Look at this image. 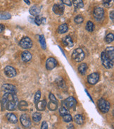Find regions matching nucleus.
<instances>
[{
  "label": "nucleus",
  "mask_w": 114,
  "mask_h": 129,
  "mask_svg": "<svg viewBox=\"0 0 114 129\" xmlns=\"http://www.w3.org/2000/svg\"><path fill=\"white\" fill-rule=\"evenodd\" d=\"M58 107V102L52 101L50 100V102L49 103L48 108L51 111H55L56 109Z\"/></svg>",
  "instance_id": "21"
},
{
  "label": "nucleus",
  "mask_w": 114,
  "mask_h": 129,
  "mask_svg": "<svg viewBox=\"0 0 114 129\" xmlns=\"http://www.w3.org/2000/svg\"><path fill=\"white\" fill-rule=\"evenodd\" d=\"M57 64H58V63H57V61L56 60V59L53 58V57H50L47 60L46 68L49 71H51V70L54 69L56 66H57Z\"/></svg>",
  "instance_id": "8"
},
{
  "label": "nucleus",
  "mask_w": 114,
  "mask_h": 129,
  "mask_svg": "<svg viewBox=\"0 0 114 129\" xmlns=\"http://www.w3.org/2000/svg\"><path fill=\"white\" fill-rule=\"evenodd\" d=\"M63 104H64L63 107H65L66 109H68L75 107V105H77V101L73 97H69L63 101Z\"/></svg>",
  "instance_id": "6"
},
{
  "label": "nucleus",
  "mask_w": 114,
  "mask_h": 129,
  "mask_svg": "<svg viewBox=\"0 0 114 129\" xmlns=\"http://www.w3.org/2000/svg\"><path fill=\"white\" fill-rule=\"evenodd\" d=\"M102 4L104 7L106 8H110L113 4V0H103Z\"/></svg>",
  "instance_id": "27"
},
{
  "label": "nucleus",
  "mask_w": 114,
  "mask_h": 129,
  "mask_svg": "<svg viewBox=\"0 0 114 129\" xmlns=\"http://www.w3.org/2000/svg\"><path fill=\"white\" fill-rule=\"evenodd\" d=\"M68 25L66 23H64V24L61 25L59 26V28H58V32L60 34H63V33H66V32L68 31Z\"/></svg>",
  "instance_id": "22"
},
{
  "label": "nucleus",
  "mask_w": 114,
  "mask_h": 129,
  "mask_svg": "<svg viewBox=\"0 0 114 129\" xmlns=\"http://www.w3.org/2000/svg\"><path fill=\"white\" fill-rule=\"evenodd\" d=\"M42 129H47L48 128V124H47V123L46 122V121H43L42 123Z\"/></svg>",
  "instance_id": "38"
},
{
  "label": "nucleus",
  "mask_w": 114,
  "mask_h": 129,
  "mask_svg": "<svg viewBox=\"0 0 114 129\" xmlns=\"http://www.w3.org/2000/svg\"><path fill=\"white\" fill-rule=\"evenodd\" d=\"M110 18H111V21H113V19H114V11H111V12L110 13Z\"/></svg>",
  "instance_id": "40"
},
{
  "label": "nucleus",
  "mask_w": 114,
  "mask_h": 129,
  "mask_svg": "<svg viewBox=\"0 0 114 129\" xmlns=\"http://www.w3.org/2000/svg\"><path fill=\"white\" fill-rule=\"evenodd\" d=\"M85 52H83V50L81 48H77L73 52L72 54V57L73 59L77 62L82 61L85 59Z\"/></svg>",
  "instance_id": "3"
},
{
  "label": "nucleus",
  "mask_w": 114,
  "mask_h": 129,
  "mask_svg": "<svg viewBox=\"0 0 114 129\" xmlns=\"http://www.w3.org/2000/svg\"><path fill=\"white\" fill-rule=\"evenodd\" d=\"M42 119V114L40 112H35L32 115V120L35 123H39Z\"/></svg>",
  "instance_id": "25"
},
{
  "label": "nucleus",
  "mask_w": 114,
  "mask_h": 129,
  "mask_svg": "<svg viewBox=\"0 0 114 129\" xmlns=\"http://www.w3.org/2000/svg\"><path fill=\"white\" fill-rule=\"evenodd\" d=\"M21 122L25 128H30L31 126V120L27 114H23L21 116Z\"/></svg>",
  "instance_id": "10"
},
{
  "label": "nucleus",
  "mask_w": 114,
  "mask_h": 129,
  "mask_svg": "<svg viewBox=\"0 0 114 129\" xmlns=\"http://www.w3.org/2000/svg\"><path fill=\"white\" fill-rule=\"evenodd\" d=\"M98 107L101 110V112L103 113H106L109 111L111 105L107 100L104 99H101L100 100H99L98 102Z\"/></svg>",
  "instance_id": "4"
},
{
  "label": "nucleus",
  "mask_w": 114,
  "mask_h": 129,
  "mask_svg": "<svg viewBox=\"0 0 114 129\" xmlns=\"http://www.w3.org/2000/svg\"><path fill=\"white\" fill-rule=\"evenodd\" d=\"M68 128H74V126H73V124H70V125L68 126Z\"/></svg>",
  "instance_id": "43"
},
{
  "label": "nucleus",
  "mask_w": 114,
  "mask_h": 129,
  "mask_svg": "<svg viewBox=\"0 0 114 129\" xmlns=\"http://www.w3.org/2000/svg\"><path fill=\"white\" fill-rule=\"evenodd\" d=\"M42 20H43V18L42 16H36V18H35V22L36 24L37 25H40L42 23Z\"/></svg>",
  "instance_id": "33"
},
{
  "label": "nucleus",
  "mask_w": 114,
  "mask_h": 129,
  "mask_svg": "<svg viewBox=\"0 0 114 129\" xmlns=\"http://www.w3.org/2000/svg\"><path fill=\"white\" fill-rule=\"evenodd\" d=\"M88 69V66L87 65V63H81L80 65L78 67V71L80 74L82 75H84L85 74V73L87 72V70Z\"/></svg>",
  "instance_id": "20"
},
{
  "label": "nucleus",
  "mask_w": 114,
  "mask_h": 129,
  "mask_svg": "<svg viewBox=\"0 0 114 129\" xmlns=\"http://www.w3.org/2000/svg\"><path fill=\"white\" fill-rule=\"evenodd\" d=\"M74 21H75V22L77 24H80V23H82L83 21H84V18L82 16L78 15V16H77L75 17Z\"/></svg>",
  "instance_id": "31"
},
{
  "label": "nucleus",
  "mask_w": 114,
  "mask_h": 129,
  "mask_svg": "<svg viewBox=\"0 0 114 129\" xmlns=\"http://www.w3.org/2000/svg\"><path fill=\"white\" fill-rule=\"evenodd\" d=\"M4 28H5V27H4V25L3 24H0V33L4 31Z\"/></svg>",
  "instance_id": "41"
},
{
  "label": "nucleus",
  "mask_w": 114,
  "mask_h": 129,
  "mask_svg": "<svg viewBox=\"0 0 114 129\" xmlns=\"http://www.w3.org/2000/svg\"><path fill=\"white\" fill-rule=\"evenodd\" d=\"M63 116V121L66 123H68V122H70V121H72V116L71 115H70L69 114H66L65 115L62 116Z\"/></svg>",
  "instance_id": "30"
},
{
  "label": "nucleus",
  "mask_w": 114,
  "mask_h": 129,
  "mask_svg": "<svg viewBox=\"0 0 114 129\" xmlns=\"http://www.w3.org/2000/svg\"><path fill=\"white\" fill-rule=\"evenodd\" d=\"M11 17V14L7 12H0V19L1 20H8Z\"/></svg>",
  "instance_id": "26"
},
{
  "label": "nucleus",
  "mask_w": 114,
  "mask_h": 129,
  "mask_svg": "<svg viewBox=\"0 0 114 129\" xmlns=\"http://www.w3.org/2000/svg\"><path fill=\"white\" fill-rule=\"evenodd\" d=\"M2 90L5 92H12L15 93L16 92V87L11 84H4L2 85Z\"/></svg>",
  "instance_id": "13"
},
{
  "label": "nucleus",
  "mask_w": 114,
  "mask_h": 129,
  "mask_svg": "<svg viewBox=\"0 0 114 129\" xmlns=\"http://www.w3.org/2000/svg\"><path fill=\"white\" fill-rule=\"evenodd\" d=\"M36 108L39 111H44L46 108V106H47V102L46 100H42V101L36 103Z\"/></svg>",
  "instance_id": "16"
},
{
  "label": "nucleus",
  "mask_w": 114,
  "mask_h": 129,
  "mask_svg": "<svg viewBox=\"0 0 114 129\" xmlns=\"http://www.w3.org/2000/svg\"><path fill=\"white\" fill-rule=\"evenodd\" d=\"M19 45L23 49H30V48H31L32 46V42L31 39L30 38L23 37L19 42Z\"/></svg>",
  "instance_id": "5"
},
{
  "label": "nucleus",
  "mask_w": 114,
  "mask_h": 129,
  "mask_svg": "<svg viewBox=\"0 0 114 129\" xmlns=\"http://www.w3.org/2000/svg\"><path fill=\"white\" fill-rule=\"evenodd\" d=\"M32 54H30V52H29L28 51H25L23 52L21 54V59L22 60L25 61V62H28V61H30V60L32 59Z\"/></svg>",
  "instance_id": "15"
},
{
  "label": "nucleus",
  "mask_w": 114,
  "mask_h": 129,
  "mask_svg": "<svg viewBox=\"0 0 114 129\" xmlns=\"http://www.w3.org/2000/svg\"><path fill=\"white\" fill-rule=\"evenodd\" d=\"M7 118L8 119V121L9 122L12 123H16L18 121L17 117L16 116L12 114V113H9V114H7Z\"/></svg>",
  "instance_id": "19"
},
{
  "label": "nucleus",
  "mask_w": 114,
  "mask_h": 129,
  "mask_svg": "<svg viewBox=\"0 0 114 129\" xmlns=\"http://www.w3.org/2000/svg\"><path fill=\"white\" fill-rule=\"evenodd\" d=\"M61 2H62L63 4H66L68 7H71V5H72L70 0H61Z\"/></svg>",
  "instance_id": "37"
},
{
  "label": "nucleus",
  "mask_w": 114,
  "mask_h": 129,
  "mask_svg": "<svg viewBox=\"0 0 114 129\" xmlns=\"http://www.w3.org/2000/svg\"><path fill=\"white\" fill-rule=\"evenodd\" d=\"M104 9H102L101 7H96L93 11V16L94 18L97 20V21H99L101 20L102 18L104 17Z\"/></svg>",
  "instance_id": "7"
},
{
  "label": "nucleus",
  "mask_w": 114,
  "mask_h": 129,
  "mask_svg": "<svg viewBox=\"0 0 114 129\" xmlns=\"http://www.w3.org/2000/svg\"><path fill=\"white\" fill-rule=\"evenodd\" d=\"M4 73L9 78H13L16 76V71L12 66H7L4 69Z\"/></svg>",
  "instance_id": "9"
},
{
  "label": "nucleus",
  "mask_w": 114,
  "mask_h": 129,
  "mask_svg": "<svg viewBox=\"0 0 114 129\" xmlns=\"http://www.w3.org/2000/svg\"><path fill=\"white\" fill-rule=\"evenodd\" d=\"M94 25L92 22V21H88L86 25V30L87 31L89 32H92L94 30Z\"/></svg>",
  "instance_id": "28"
},
{
  "label": "nucleus",
  "mask_w": 114,
  "mask_h": 129,
  "mask_svg": "<svg viewBox=\"0 0 114 129\" xmlns=\"http://www.w3.org/2000/svg\"><path fill=\"white\" fill-rule=\"evenodd\" d=\"M114 40V35L113 33H110L107 35V36L106 37V42L107 43H111Z\"/></svg>",
  "instance_id": "32"
},
{
  "label": "nucleus",
  "mask_w": 114,
  "mask_h": 129,
  "mask_svg": "<svg viewBox=\"0 0 114 129\" xmlns=\"http://www.w3.org/2000/svg\"><path fill=\"white\" fill-rule=\"evenodd\" d=\"M62 42L63 45L66 47H72L73 46V39L71 38V37H70L69 35L66 36L65 38H63L62 40Z\"/></svg>",
  "instance_id": "14"
},
{
  "label": "nucleus",
  "mask_w": 114,
  "mask_h": 129,
  "mask_svg": "<svg viewBox=\"0 0 114 129\" xmlns=\"http://www.w3.org/2000/svg\"><path fill=\"white\" fill-rule=\"evenodd\" d=\"M29 11L32 16H37L38 14L40 13V9L37 6H32L30 7Z\"/></svg>",
  "instance_id": "17"
},
{
  "label": "nucleus",
  "mask_w": 114,
  "mask_h": 129,
  "mask_svg": "<svg viewBox=\"0 0 114 129\" xmlns=\"http://www.w3.org/2000/svg\"><path fill=\"white\" fill-rule=\"evenodd\" d=\"M99 74L98 73H91L87 78V81L91 85L96 84L99 81Z\"/></svg>",
  "instance_id": "12"
},
{
  "label": "nucleus",
  "mask_w": 114,
  "mask_h": 129,
  "mask_svg": "<svg viewBox=\"0 0 114 129\" xmlns=\"http://www.w3.org/2000/svg\"><path fill=\"white\" fill-rule=\"evenodd\" d=\"M40 42L41 44L42 48L43 49H46L47 48V45H46V42H45V38L44 37V35H41L40 38Z\"/></svg>",
  "instance_id": "29"
},
{
  "label": "nucleus",
  "mask_w": 114,
  "mask_h": 129,
  "mask_svg": "<svg viewBox=\"0 0 114 129\" xmlns=\"http://www.w3.org/2000/svg\"><path fill=\"white\" fill-rule=\"evenodd\" d=\"M2 102L6 109L14 111L18 105V98L16 94L12 92H6L2 98Z\"/></svg>",
  "instance_id": "1"
},
{
  "label": "nucleus",
  "mask_w": 114,
  "mask_h": 129,
  "mask_svg": "<svg viewBox=\"0 0 114 129\" xmlns=\"http://www.w3.org/2000/svg\"><path fill=\"white\" fill-rule=\"evenodd\" d=\"M23 1H24L25 3H27L28 5H30V2L29 0H23Z\"/></svg>",
  "instance_id": "42"
},
{
  "label": "nucleus",
  "mask_w": 114,
  "mask_h": 129,
  "mask_svg": "<svg viewBox=\"0 0 114 129\" xmlns=\"http://www.w3.org/2000/svg\"><path fill=\"white\" fill-rule=\"evenodd\" d=\"M59 113H60V114L61 116H63L66 114H69L68 113V109H66L65 107H61V109H60V110H59Z\"/></svg>",
  "instance_id": "34"
},
{
  "label": "nucleus",
  "mask_w": 114,
  "mask_h": 129,
  "mask_svg": "<svg viewBox=\"0 0 114 129\" xmlns=\"http://www.w3.org/2000/svg\"><path fill=\"white\" fill-rule=\"evenodd\" d=\"M49 99H50V100H52V101L58 102L57 101V100L56 99L55 97H54V95L52 94V93H50V94H49Z\"/></svg>",
  "instance_id": "39"
},
{
  "label": "nucleus",
  "mask_w": 114,
  "mask_h": 129,
  "mask_svg": "<svg viewBox=\"0 0 114 129\" xmlns=\"http://www.w3.org/2000/svg\"><path fill=\"white\" fill-rule=\"evenodd\" d=\"M101 62L103 63V65L105 68H106L108 69L113 68V61L110 59V58L107 56V54H106L105 52H103L101 54Z\"/></svg>",
  "instance_id": "2"
},
{
  "label": "nucleus",
  "mask_w": 114,
  "mask_h": 129,
  "mask_svg": "<svg viewBox=\"0 0 114 129\" xmlns=\"http://www.w3.org/2000/svg\"><path fill=\"white\" fill-rule=\"evenodd\" d=\"M72 3L75 8L81 9L84 7V3H83V0H73Z\"/></svg>",
  "instance_id": "23"
},
{
  "label": "nucleus",
  "mask_w": 114,
  "mask_h": 129,
  "mask_svg": "<svg viewBox=\"0 0 114 129\" xmlns=\"http://www.w3.org/2000/svg\"><path fill=\"white\" fill-rule=\"evenodd\" d=\"M53 11L57 15H62L64 12V6L63 4H55L53 6Z\"/></svg>",
  "instance_id": "11"
},
{
  "label": "nucleus",
  "mask_w": 114,
  "mask_h": 129,
  "mask_svg": "<svg viewBox=\"0 0 114 129\" xmlns=\"http://www.w3.org/2000/svg\"><path fill=\"white\" fill-rule=\"evenodd\" d=\"M106 54H107V56L110 58L111 61H114V49L113 47H108L107 49L105 51Z\"/></svg>",
  "instance_id": "18"
},
{
  "label": "nucleus",
  "mask_w": 114,
  "mask_h": 129,
  "mask_svg": "<svg viewBox=\"0 0 114 129\" xmlns=\"http://www.w3.org/2000/svg\"><path fill=\"white\" fill-rule=\"evenodd\" d=\"M56 83L59 85V87H62V88L63 87L65 86V83H64V81H63V80L61 78H59L56 80Z\"/></svg>",
  "instance_id": "35"
},
{
  "label": "nucleus",
  "mask_w": 114,
  "mask_h": 129,
  "mask_svg": "<svg viewBox=\"0 0 114 129\" xmlns=\"http://www.w3.org/2000/svg\"><path fill=\"white\" fill-rule=\"evenodd\" d=\"M74 119H75V121L78 124H83L84 123V117L81 114H77V115L75 116Z\"/></svg>",
  "instance_id": "24"
},
{
  "label": "nucleus",
  "mask_w": 114,
  "mask_h": 129,
  "mask_svg": "<svg viewBox=\"0 0 114 129\" xmlns=\"http://www.w3.org/2000/svg\"><path fill=\"white\" fill-rule=\"evenodd\" d=\"M41 98V92L40 91H37V92H36V94H35V103H37V102L40 101V99Z\"/></svg>",
  "instance_id": "36"
}]
</instances>
